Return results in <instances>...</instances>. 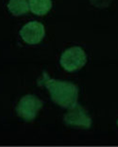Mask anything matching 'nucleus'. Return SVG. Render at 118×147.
<instances>
[{
  "label": "nucleus",
  "instance_id": "4",
  "mask_svg": "<svg viewBox=\"0 0 118 147\" xmlns=\"http://www.w3.org/2000/svg\"><path fill=\"white\" fill-rule=\"evenodd\" d=\"M20 35L24 42L29 45L39 44L45 36L44 25L36 21L25 24L20 31Z\"/></svg>",
  "mask_w": 118,
  "mask_h": 147
},
{
  "label": "nucleus",
  "instance_id": "6",
  "mask_svg": "<svg viewBox=\"0 0 118 147\" xmlns=\"http://www.w3.org/2000/svg\"><path fill=\"white\" fill-rule=\"evenodd\" d=\"M52 6L51 0H29V7L31 12L37 16L46 14Z\"/></svg>",
  "mask_w": 118,
  "mask_h": 147
},
{
  "label": "nucleus",
  "instance_id": "3",
  "mask_svg": "<svg viewBox=\"0 0 118 147\" xmlns=\"http://www.w3.org/2000/svg\"><path fill=\"white\" fill-rule=\"evenodd\" d=\"M42 106V102L37 97L32 95H26L19 101L16 111L20 117L29 121L35 118Z\"/></svg>",
  "mask_w": 118,
  "mask_h": 147
},
{
  "label": "nucleus",
  "instance_id": "8",
  "mask_svg": "<svg viewBox=\"0 0 118 147\" xmlns=\"http://www.w3.org/2000/svg\"><path fill=\"white\" fill-rule=\"evenodd\" d=\"M117 125H118V121H117Z\"/></svg>",
  "mask_w": 118,
  "mask_h": 147
},
{
  "label": "nucleus",
  "instance_id": "7",
  "mask_svg": "<svg viewBox=\"0 0 118 147\" xmlns=\"http://www.w3.org/2000/svg\"><path fill=\"white\" fill-rule=\"evenodd\" d=\"M7 7L10 12L15 16L25 14L29 9L26 0H9Z\"/></svg>",
  "mask_w": 118,
  "mask_h": 147
},
{
  "label": "nucleus",
  "instance_id": "2",
  "mask_svg": "<svg viewBox=\"0 0 118 147\" xmlns=\"http://www.w3.org/2000/svg\"><path fill=\"white\" fill-rule=\"evenodd\" d=\"M87 61V56L82 48L74 46L66 49L60 57V64L63 68L69 72L82 68Z\"/></svg>",
  "mask_w": 118,
  "mask_h": 147
},
{
  "label": "nucleus",
  "instance_id": "1",
  "mask_svg": "<svg viewBox=\"0 0 118 147\" xmlns=\"http://www.w3.org/2000/svg\"><path fill=\"white\" fill-rule=\"evenodd\" d=\"M41 83L56 104L66 108H70L77 104L78 88L73 83L51 79L45 73L43 74Z\"/></svg>",
  "mask_w": 118,
  "mask_h": 147
},
{
  "label": "nucleus",
  "instance_id": "5",
  "mask_svg": "<svg viewBox=\"0 0 118 147\" xmlns=\"http://www.w3.org/2000/svg\"><path fill=\"white\" fill-rule=\"evenodd\" d=\"M64 121L67 125L87 129L91 126L92 121L85 110L77 103L69 108L64 115Z\"/></svg>",
  "mask_w": 118,
  "mask_h": 147
}]
</instances>
